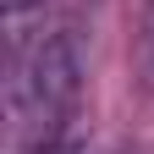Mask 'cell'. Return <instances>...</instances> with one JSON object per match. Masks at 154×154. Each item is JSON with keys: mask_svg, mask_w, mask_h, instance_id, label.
<instances>
[{"mask_svg": "<svg viewBox=\"0 0 154 154\" xmlns=\"http://www.w3.org/2000/svg\"><path fill=\"white\" fill-rule=\"evenodd\" d=\"M83 94V50H77L72 28L38 33L33 44L11 50L6 66V110H11V132L22 143H55L77 110Z\"/></svg>", "mask_w": 154, "mask_h": 154, "instance_id": "1", "label": "cell"}, {"mask_svg": "<svg viewBox=\"0 0 154 154\" xmlns=\"http://www.w3.org/2000/svg\"><path fill=\"white\" fill-rule=\"evenodd\" d=\"M138 61H143V83L154 88V0L143 6V44H138Z\"/></svg>", "mask_w": 154, "mask_h": 154, "instance_id": "2", "label": "cell"}, {"mask_svg": "<svg viewBox=\"0 0 154 154\" xmlns=\"http://www.w3.org/2000/svg\"><path fill=\"white\" fill-rule=\"evenodd\" d=\"M33 6H44V0H6V17H22V11H33Z\"/></svg>", "mask_w": 154, "mask_h": 154, "instance_id": "3", "label": "cell"}, {"mask_svg": "<svg viewBox=\"0 0 154 154\" xmlns=\"http://www.w3.org/2000/svg\"><path fill=\"white\" fill-rule=\"evenodd\" d=\"M105 154H149V149H138V143H116V149H105Z\"/></svg>", "mask_w": 154, "mask_h": 154, "instance_id": "4", "label": "cell"}]
</instances>
